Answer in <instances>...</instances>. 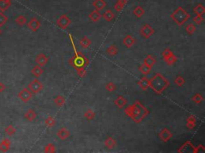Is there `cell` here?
<instances>
[{"label": "cell", "mask_w": 205, "mask_h": 153, "mask_svg": "<svg viewBox=\"0 0 205 153\" xmlns=\"http://www.w3.org/2000/svg\"><path fill=\"white\" fill-rule=\"evenodd\" d=\"M43 69L41 66H39L38 65H36L34 66V68L32 69V74L33 76H35V78H38L43 74Z\"/></svg>", "instance_id": "d4e9b609"}, {"label": "cell", "mask_w": 205, "mask_h": 153, "mask_svg": "<svg viewBox=\"0 0 205 153\" xmlns=\"http://www.w3.org/2000/svg\"><path fill=\"white\" fill-rule=\"evenodd\" d=\"M144 13H145V10H144V9H143L142 7H140V6L136 7V8L134 9V10H133V14H135L138 18H142L143 16Z\"/></svg>", "instance_id": "f1b7e54d"}, {"label": "cell", "mask_w": 205, "mask_h": 153, "mask_svg": "<svg viewBox=\"0 0 205 153\" xmlns=\"http://www.w3.org/2000/svg\"><path fill=\"white\" fill-rule=\"evenodd\" d=\"M69 63L76 69L77 73L80 78H84V76L86 75L87 71L85 69V67L88 64V60L81 53L75 54V55L74 56L73 58L70 59Z\"/></svg>", "instance_id": "3957f363"}, {"label": "cell", "mask_w": 205, "mask_h": 153, "mask_svg": "<svg viewBox=\"0 0 205 153\" xmlns=\"http://www.w3.org/2000/svg\"><path fill=\"white\" fill-rule=\"evenodd\" d=\"M193 21L195 24L200 25L204 22V18L201 15H195V17L193 18Z\"/></svg>", "instance_id": "7bdbcfd3"}, {"label": "cell", "mask_w": 205, "mask_h": 153, "mask_svg": "<svg viewBox=\"0 0 205 153\" xmlns=\"http://www.w3.org/2000/svg\"><path fill=\"white\" fill-rule=\"evenodd\" d=\"M65 101H66V100L64 98V97L61 95L57 96V97H56L55 99H54V102H55L56 105L59 107V108L62 107V106L65 104Z\"/></svg>", "instance_id": "83f0119b"}, {"label": "cell", "mask_w": 205, "mask_h": 153, "mask_svg": "<svg viewBox=\"0 0 205 153\" xmlns=\"http://www.w3.org/2000/svg\"><path fill=\"white\" fill-rule=\"evenodd\" d=\"M6 89V85H4L3 82H0V92H3Z\"/></svg>", "instance_id": "bcb514c9"}, {"label": "cell", "mask_w": 205, "mask_h": 153, "mask_svg": "<svg viewBox=\"0 0 205 153\" xmlns=\"http://www.w3.org/2000/svg\"><path fill=\"white\" fill-rule=\"evenodd\" d=\"M3 1H6V2H11V0H3Z\"/></svg>", "instance_id": "c3c4849f"}, {"label": "cell", "mask_w": 205, "mask_h": 153, "mask_svg": "<svg viewBox=\"0 0 205 153\" xmlns=\"http://www.w3.org/2000/svg\"><path fill=\"white\" fill-rule=\"evenodd\" d=\"M28 28L33 32H36L38 31V29L41 27V22L37 18H32L27 23Z\"/></svg>", "instance_id": "30bf717a"}, {"label": "cell", "mask_w": 205, "mask_h": 153, "mask_svg": "<svg viewBox=\"0 0 205 153\" xmlns=\"http://www.w3.org/2000/svg\"><path fill=\"white\" fill-rule=\"evenodd\" d=\"M170 85V82L160 73H157L149 79V87L154 92L160 95Z\"/></svg>", "instance_id": "7a4b0ae2"}, {"label": "cell", "mask_w": 205, "mask_h": 153, "mask_svg": "<svg viewBox=\"0 0 205 153\" xmlns=\"http://www.w3.org/2000/svg\"><path fill=\"white\" fill-rule=\"evenodd\" d=\"M32 96H33V93L29 90L28 88H23L21 91L18 93V97L24 103H27L32 98Z\"/></svg>", "instance_id": "ba28073f"}, {"label": "cell", "mask_w": 205, "mask_h": 153, "mask_svg": "<svg viewBox=\"0 0 205 153\" xmlns=\"http://www.w3.org/2000/svg\"><path fill=\"white\" fill-rule=\"evenodd\" d=\"M170 17L178 26L181 27L190 18L191 15L183 7H179L176 10H174L172 14H171Z\"/></svg>", "instance_id": "277c9868"}, {"label": "cell", "mask_w": 205, "mask_h": 153, "mask_svg": "<svg viewBox=\"0 0 205 153\" xmlns=\"http://www.w3.org/2000/svg\"><path fill=\"white\" fill-rule=\"evenodd\" d=\"M27 88H29V90L32 93L37 94L38 92H41V90L43 89V84L42 82H40V81H38V79H35L32 82H30Z\"/></svg>", "instance_id": "8992f818"}, {"label": "cell", "mask_w": 205, "mask_h": 153, "mask_svg": "<svg viewBox=\"0 0 205 153\" xmlns=\"http://www.w3.org/2000/svg\"><path fill=\"white\" fill-rule=\"evenodd\" d=\"M15 23L19 25V27H23L24 26L25 24L27 23V18L23 16V15H19L16 18H15Z\"/></svg>", "instance_id": "e575fe53"}, {"label": "cell", "mask_w": 205, "mask_h": 153, "mask_svg": "<svg viewBox=\"0 0 205 153\" xmlns=\"http://www.w3.org/2000/svg\"><path fill=\"white\" fill-rule=\"evenodd\" d=\"M126 116H129L134 122H142L143 119L149 114V111L144 107L142 103L139 101H136L132 105L126 107L124 109Z\"/></svg>", "instance_id": "6da1fadb"}, {"label": "cell", "mask_w": 205, "mask_h": 153, "mask_svg": "<svg viewBox=\"0 0 205 153\" xmlns=\"http://www.w3.org/2000/svg\"><path fill=\"white\" fill-rule=\"evenodd\" d=\"M123 7L122 6L121 4L119 3L118 2L114 5V10H115V11H117V12H120V11L123 10Z\"/></svg>", "instance_id": "f6af8a7d"}, {"label": "cell", "mask_w": 205, "mask_h": 153, "mask_svg": "<svg viewBox=\"0 0 205 153\" xmlns=\"http://www.w3.org/2000/svg\"><path fill=\"white\" fill-rule=\"evenodd\" d=\"M36 116H37V113L35 112V111L34 110V109H28L27 112H26V113L24 114L25 119L27 120L28 121H30V122H32V121H33L34 120H35Z\"/></svg>", "instance_id": "ffe728a7"}, {"label": "cell", "mask_w": 205, "mask_h": 153, "mask_svg": "<svg viewBox=\"0 0 205 153\" xmlns=\"http://www.w3.org/2000/svg\"><path fill=\"white\" fill-rule=\"evenodd\" d=\"M172 136H173V134L167 128H163L159 133V138L161 141H163V143L169 141L172 138Z\"/></svg>", "instance_id": "9c48e42d"}, {"label": "cell", "mask_w": 205, "mask_h": 153, "mask_svg": "<svg viewBox=\"0 0 205 153\" xmlns=\"http://www.w3.org/2000/svg\"><path fill=\"white\" fill-rule=\"evenodd\" d=\"M139 33L142 35L143 38L148 39L154 34L155 30L150 26L149 24H145V25H143L141 27L140 31H139Z\"/></svg>", "instance_id": "52a82bcc"}, {"label": "cell", "mask_w": 205, "mask_h": 153, "mask_svg": "<svg viewBox=\"0 0 205 153\" xmlns=\"http://www.w3.org/2000/svg\"><path fill=\"white\" fill-rule=\"evenodd\" d=\"M70 135H71L70 131L66 128H61L57 133V136L61 140H64V139H67L70 136Z\"/></svg>", "instance_id": "7c38bea8"}, {"label": "cell", "mask_w": 205, "mask_h": 153, "mask_svg": "<svg viewBox=\"0 0 205 153\" xmlns=\"http://www.w3.org/2000/svg\"><path fill=\"white\" fill-rule=\"evenodd\" d=\"M15 133H16V129H14V127L12 125V124L8 125L7 128L5 129V133L7 134L8 136H12V135H14Z\"/></svg>", "instance_id": "ab89813d"}, {"label": "cell", "mask_w": 205, "mask_h": 153, "mask_svg": "<svg viewBox=\"0 0 205 153\" xmlns=\"http://www.w3.org/2000/svg\"><path fill=\"white\" fill-rule=\"evenodd\" d=\"M104 144L106 148H108V149H113L116 146L117 142H116L115 139H114L112 136H108L107 139H105Z\"/></svg>", "instance_id": "9a60e30c"}, {"label": "cell", "mask_w": 205, "mask_h": 153, "mask_svg": "<svg viewBox=\"0 0 205 153\" xmlns=\"http://www.w3.org/2000/svg\"><path fill=\"white\" fill-rule=\"evenodd\" d=\"M80 45L83 49H87L91 45V41L87 37V36H84L80 39Z\"/></svg>", "instance_id": "cb8c5ba5"}, {"label": "cell", "mask_w": 205, "mask_h": 153, "mask_svg": "<svg viewBox=\"0 0 205 153\" xmlns=\"http://www.w3.org/2000/svg\"><path fill=\"white\" fill-rule=\"evenodd\" d=\"M1 34H2V31H1V29H0V35H1Z\"/></svg>", "instance_id": "681fc988"}, {"label": "cell", "mask_w": 205, "mask_h": 153, "mask_svg": "<svg viewBox=\"0 0 205 153\" xmlns=\"http://www.w3.org/2000/svg\"><path fill=\"white\" fill-rule=\"evenodd\" d=\"M117 2H118L119 4H121L123 7H124L126 4H127V3H128V1H127V0H118Z\"/></svg>", "instance_id": "7dc6e473"}, {"label": "cell", "mask_w": 205, "mask_h": 153, "mask_svg": "<svg viewBox=\"0 0 205 153\" xmlns=\"http://www.w3.org/2000/svg\"><path fill=\"white\" fill-rule=\"evenodd\" d=\"M171 54H173V52L170 49H168V48L165 49V50L163 51V53H162V56H163V58H167L168 56H170V55Z\"/></svg>", "instance_id": "ee69618b"}, {"label": "cell", "mask_w": 205, "mask_h": 153, "mask_svg": "<svg viewBox=\"0 0 205 153\" xmlns=\"http://www.w3.org/2000/svg\"><path fill=\"white\" fill-rule=\"evenodd\" d=\"M95 113L91 109H88L86 112H84V117L87 119V121L92 120L95 118Z\"/></svg>", "instance_id": "f546056e"}, {"label": "cell", "mask_w": 205, "mask_h": 153, "mask_svg": "<svg viewBox=\"0 0 205 153\" xmlns=\"http://www.w3.org/2000/svg\"><path fill=\"white\" fill-rule=\"evenodd\" d=\"M156 63V58H155L152 55H147L146 58L143 59V64H145L147 66H149L151 68H152L154 65Z\"/></svg>", "instance_id": "d6986e66"}, {"label": "cell", "mask_w": 205, "mask_h": 153, "mask_svg": "<svg viewBox=\"0 0 205 153\" xmlns=\"http://www.w3.org/2000/svg\"><path fill=\"white\" fill-rule=\"evenodd\" d=\"M7 21H8V18L7 16L5 15V14H3V12H0V27H3L5 24L7 23Z\"/></svg>", "instance_id": "b9f144b4"}, {"label": "cell", "mask_w": 205, "mask_h": 153, "mask_svg": "<svg viewBox=\"0 0 205 153\" xmlns=\"http://www.w3.org/2000/svg\"><path fill=\"white\" fill-rule=\"evenodd\" d=\"M197 120L194 116H189L186 120V127L188 129H193L196 126Z\"/></svg>", "instance_id": "2e32d148"}, {"label": "cell", "mask_w": 205, "mask_h": 153, "mask_svg": "<svg viewBox=\"0 0 205 153\" xmlns=\"http://www.w3.org/2000/svg\"><path fill=\"white\" fill-rule=\"evenodd\" d=\"M185 31H186V32H187L188 34L191 35V34H194L195 31H196V27H195V25L194 23L191 22V23H189L188 25L186 26Z\"/></svg>", "instance_id": "d590c367"}, {"label": "cell", "mask_w": 205, "mask_h": 153, "mask_svg": "<svg viewBox=\"0 0 205 153\" xmlns=\"http://www.w3.org/2000/svg\"><path fill=\"white\" fill-rule=\"evenodd\" d=\"M123 43L127 48L132 47L136 43V39L132 37L131 34H128L123 40Z\"/></svg>", "instance_id": "4fadbf2b"}, {"label": "cell", "mask_w": 205, "mask_h": 153, "mask_svg": "<svg viewBox=\"0 0 205 153\" xmlns=\"http://www.w3.org/2000/svg\"><path fill=\"white\" fill-rule=\"evenodd\" d=\"M102 17L104 18L107 22H111V21H112L115 18V14H114V12L112 10L108 9L103 14Z\"/></svg>", "instance_id": "603a6c76"}, {"label": "cell", "mask_w": 205, "mask_h": 153, "mask_svg": "<svg viewBox=\"0 0 205 153\" xmlns=\"http://www.w3.org/2000/svg\"><path fill=\"white\" fill-rule=\"evenodd\" d=\"M193 11H194V13L195 14V15H201V16H203L204 14L205 13L204 6L201 3L198 4L196 7H194Z\"/></svg>", "instance_id": "484cf974"}, {"label": "cell", "mask_w": 205, "mask_h": 153, "mask_svg": "<svg viewBox=\"0 0 205 153\" xmlns=\"http://www.w3.org/2000/svg\"><path fill=\"white\" fill-rule=\"evenodd\" d=\"M174 83L177 86H179V87H181V86H183L185 84V80H184V78L182 76H177L176 78V79L174 80Z\"/></svg>", "instance_id": "f35d334b"}, {"label": "cell", "mask_w": 205, "mask_h": 153, "mask_svg": "<svg viewBox=\"0 0 205 153\" xmlns=\"http://www.w3.org/2000/svg\"><path fill=\"white\" fill-rule=\"evenodd\" d=\"M191 101L194 102L195 104H201L202 102L204 101V97L202 95L201 93H195L194 95L192 96L191 97Z\"/></svg>", "instance_id": "1f68e13d"}, {"label": "cell", "mask_w": 205, "mask_h": 153, "mask_svg": "<svg viewBox=\"0 0 205 153\" xmlns=\"http://www.w3.org/2000/svg\"><path fill=\"white\" fill-rule=\"evenodd\" d=\"M105 88H106V90H107L108 92H114L115 89H116V85H115L113 82H109L105 85Z\"/></svg>", "instance_id": "60d3db41"}, {"label": "cell", "mask_w": 205, "mask_h": 153, "mask_svg": "<svg viewBox=\"0 0 205 153\" xmlns=\"http://www.w3.org/2000/svg\"><path fill=\"white\" fill-rule=\"evenodd\" d=\"M56 119L53 117L52 116H49L47 119L45 120V124L49 128H51V127H54L56 125Z\"/></svg>", "instance_id": "8d00e7d4"}, {"label": "cell", "mask_w": 205, "mask_h": 153, "mask_svg": "<svg viewBox=\"0 0 205 153\" xmlns=\"http://www.w3.org/2000/svg\"><path fill=\"white\" fill-rule=\"evenodd\" d=\"M11 6V2H6V1H3L0 0V11L4 12L7 10L9 9V7Z\"/></svg>", "instance_id": "836d02e7"}, {"label": "cell", "mask_w": 205, "mask_h": 153, "mask_svg": "<svg viewBox=\"0 0 205 153\" xmlns=\"http://www.w3.org/2000/svg\"><path fill=\"white\" fill-rule=\"evenodd\" d=\"M114 103H115V105L116 106L118 109H122L127 105L128 101H127V99L124 98L123 96H119L114 101Z\"/></svg>", "instance_id": "5bb4252c"}, {"label": "cell", "mask_w": 205, "mask_h": 153, "mask_svg": "<svg viewBox=\"0 0 205 153\" xmlns=\"http://www.w3.org/2000/svg\"><path fill=\"white\" fill-rule=\"evenodd\" d=\"M11 140L9 139H4L0 143V151L3 152H7L11 147Z\"/></svg>", "instance_id": "44dd1931"}, {"label": "cell", "mask_w": 205, "mask_h": 153, "mask_svg": "<svg viewBox=\"0 0 205 153\" xmlns=\"http://www.w3.org/2000/svg\"><path fill=\"white\" fill-rule=\"evenodd\" d=\"M106 2L104 0H95L92 3V6L95 8V10H97L99 11L103 10L106 7Z\"/></svg>", "instance_id": "ac0fdd59"}, {"label": "cell", "mask_w": 205, "mask_h": 153, "mask_svg": "<svg viewBox=\"0 0 205 153\" xmlns=\"http://www.w3.org/2000/svg\"><path fill=\"white\" fill-rule=\"evenodd\" d=\"M48 61L49 58L47 55L44 54L43 53L38 54L36 56V58H35V62L37 63V65L41 66V67L47 65V64L48 63Z\"/></svg>", "instance_id": "8fae6325"}, {"label": "cell", "mask_w": 205, "mask_h": 153, "mask_svg": "<svg viewBox=\"0 0 205 153\" xmlns=\"http://www.w3.org/2000/svg\"><path fill=\"white\" fill-rule=\"evenodd\" d=\"M44 152L47 153H54L56 152V146L51 143H47L44 148Z\"/></svg>", "instance_id": "74e56055"}, {"label": "cell", "mask_w": 205, "mask_h": 153, "mask_svg": "<svg viewBox=\"0 0 205 153\" xmlns=\"http://www.w3.org/2000/svg\"><path fill=\"white\" fill-rule=\"evenodd\" d=\"M139 70L141 73H143V75L146 76V75L149 74L150 73H151L152 68L149 67V66H147V65H146L145 64H143V65H141L139 67Z\"/></svg>", "instance_id": "d6a6232c"}, {"label": "cell", "mask_w": 205, "mask_h": 153, "mask_svg": "<svg viewBox=\"0 0 205 153\" xmlns=\"http://www.w3.org/2000/svg\"><path fill=\"white\" fill-rule=\"evenodd\" d=\"M138 85L141 88L142 90L143 91H146L147 90V88H149V79L147 78V77H143L142 78L139 80L138 82Z\"/></svg>", "instance_id": "e0dca14e"}, {"label": "cell", "mask_w": 205, "mask_h": 153, "mask_svg": "<svg viewBox=\"0 0 205 153\" xmlns=\"http://www.w3.org/2000/svg\"><path fill=\"white\" fill-rule=\"evenodd\" d=\"M106 52H107V54H108L109 56L114 57V56H115V55L118 54V48L116 47L115 45H111V46H110L107 49Z\"/></svg>", "instance_id": "4316f807"}, {"label": "cell", "mask_w": 205, "mask_h": 153, "mask_svg": "<svg viewBox=\"0 0 205 153\" xmlns=\"http://www.w3.org/2000/svg\"><path fill=\"white\" fill-rule=\"evenodd\" d=\"M88 17L92 22H96L100 20V18H102V14H100V12L99 10H94L93 11L91 12V14L88 15Z\"/></svg>", "instance_id": "7402d4cb"}, {"label": "cell", "mask_w": 205, "mask_h": 153, "mask_svg": "<svg viewBox=\"0 0 205 153\" xmlns=\"http://www.w3.org/2000/svg\"><path fill=\"white\" fill-rule=\"evenodd\" d=\"M71 23V20L66 14H62L58 18V20L56 21V25L63 30H66Z\"/></svg>", "instance_id": "5b68a950"}, {"label": "cell", "mask_w": 205, "mask_h": 153, "mask_svg": "<svg viewBox=\"0 0 205 153\" xmlns=\"http://www.w3.org/2000/svg\"><path fill=\"white\" fill-rule=\"evenodd\" d=\"M164 59V61H165V62L167 63L168 65H174L176 61H177L178 58L176 56V55L174 54H171L170 55V56H168L167 58H163Z\"/></svg>", "instance_id": "4dcf8cb0"}]
</instances>
